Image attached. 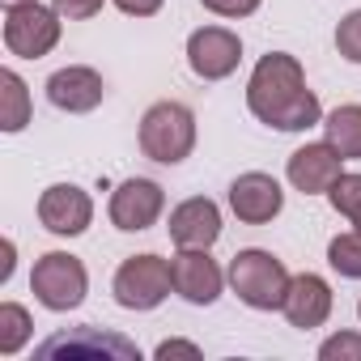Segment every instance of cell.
<instances>
[{
    "instance_id": "obj_1",
    "label": "cell",
    "mask_w": 361,
    "mask_h": 361,
    "mask_svg": "<svg viewBox=\"0 0 361 361\" xmlns=\"http://www.w3.org/2000/svg\"><path fill=\"white\" fill-rule=\"evenodd\" d=\"M247 111L276 132H306L323 123V102L306 85V68L289 51H268L251 68L247 81Z\"/></svg>"
},
{
    "instance_id": "obj_2",
    "label": "cell",
    "mask_w": 361,
    "mask_h": 361,
    "mask_svg": "<svg viewBox=\"0 0 361 361\" xmlns=\"http://www.w3.org/2000/svg\"><path fill=\"white\" fill-rule=\"evenodd\" d=\"M226 281H230V289L238 293L243 306H251V310H281L293 276H289V268H285L272 251L247 247V251H238V255L230 259Z\"/></svg>"
},
{
    "instance_id": "obj_3",
    "label": "cell",
    "mask_w": 361,
    "mask_h": 361,
    "mask_svg": "<svg viewBox=\"0 0 361 361\" xmlns=\"http://www.w3.org/2000/svg\"><path fill=\"white\" fill-rule=\"evenodd\" d=\"M196 149V115L192 106L183 102H153L145 115H140V153L149 161H161V166H178L188 161Z\"/></svg>"
},
{
    "instance_id": "obj_4",
    "label": "cell",
    "mask_w": 361,
    "mask_h": 361,
    "mask_svg": "<svg viewBox=\"0 0 361 361\" xmlns=\"http://www.w3.org/2000/svg\"><path fill=\"white\" fill-rule=\"evenodd\" d=\"M30 293L39 306L64 314V310H77L90 293V272L77 255L68 251H47L35 259V272H30Z\"/></svg>"
},
{
    "instance_id": "obj_5",
    "label": "cell",
    "mask_w": 361,
    "mask_h": 361,
    "mask_svg": "<svg viewBox=\"0 0 361 361\" xmlns=\"http://www.w3.org/2000/svg\"><path fill=\"white\" fill-rule=\"evenodd\" d=\"M64 30V18L39 0H26V5H5V47L18 60H43L56 51Z\"/></svg>"
},
{
    "instance_id": "obj_6",
    "label": "cell",
    "mask_w": 361,
    "mask_h": 361,
    "mask_svg": "<svg viewBox=\"0 0 361 361\" xmlns=\"http://www.w3.org/2000/svg\"><path fill=\"white\" fill-rule=\"evenodd\" d=\"M174 289V276H170V259L161 255H128L111 281V293L123 310H157Z\"/></svg>"
},
{
    "instance_id": "obj_7",
    "label": "cell",
    "mask_w": 361,
    "mask_h": 361,
    "mask_svg": "<svg viewBox=\"0 0 361 361\" xmlns=\"http://www.w3.org/2000/svg\"><path fill=\"white\" fill-rule=\"evenodd\" d=\"M39 357H68V361H77V357H90V361H140V348L132 344V340H123L119 331H102V327H68V331H56L51 340H43L39 348H35Z\"/></svg>"
},
{
    "instance_id": "obj_8",
    "label": "cell",
    "mask_w": 361,
    "mask_h": 361,
    "mask_svg": "<svg viewBox=\"0 0 361 361\" xmlns=\"http://www.w3.org/2000/svg\"><path fill=\"white\" fill-rule=\"evenodd\" d=\"M166 213V192L153 178H123V183L111 192V204H106V217L115 230L123 234H140V230H153L157 217Z\"/></svg>"
},
{
    "instance_id": "obj_9",
    "label": "cell",
    "mask_w": 361,
    "mask_h": 361,
    "mask_svg": "<svg viewBox=\"0 0 361 361\" xmlns=\"http://www.w3.org/2000/svg\"><path fill=\"white\" fill-rule=\"evenodd\" d=\"M170 276H174V293L192 306H213L221 298V289L230 285L221 264L204 247H178L170 255Z\"/></svg>"
},
{
    "instance_id": "obj_10",
    "label": "cell",
    "mask_w": 361,
    "mask_h": 361,
    "mask_svg": "<svg viewBox=\"0 0 361 361\" xmlns=\"http://www.w3.org/2000/svg\"><path fill=\"white\" fill-rule=\"evenodd\" d=\"M243 39L230 26H200L188 35V68L200 81H226L238 73Z\"/></svg>"
},
{
    "instance_id": "obj_11",
    "label": "cell",
    "mask_w": 361,
    "mask_h": 361,
    "mask_svg": "<svg viewBox=\"0 0 361 361\" xmlns=\"http://www.w3.org/2000/svg\"><path fill=\"white\" fill-rule=\"evenodd\" d=\"M285 209V188L264 170H247L230 183V213L243 226H268Z\"/></svg>"
},
{
    "instance_id": "obj_12",
    "label": "cell",
    "mask_w": 361,
    "mask_h": 361,
    "mask_svg": "<svg viewBox=\"0 0 361 361\" xmlns=\"http://www.w3.org/2000/svg\"><path fill=\"white\" fill-rule=\"evenodd\" d=\"M39 221L47 234L56 238H77L90 230L94 221V200L90 192H81L77 183H51L43 196H39Z\"/></svg>"
},
{
    "instance_id": "obj_13",
    "label": "cell",
    "mask_w": 361,
    "mask_h": 361,
    "mask_svg": "<svg viewBox=\"0 0 361 361\" xmlns=\"http://www.w3.org/2000/svg\"><path fill=\"white\" fill-rule=\"evenodd\" d=\"M340 174H344V157H340L327 140L302 145V149H293L289 161H285V178L293 183V192H302V196H327Z\"/></svg>"
},
{
    "instance_id": "obj_14",
    "label": "cell",
    "mask_w": 361,
    "mask_h": 361,
    "mask_svg": "<svg viewBox=\"0 0 361 361\" xmlns=\"http://www.w3.org/2000/svg\"><path fill=\"white\" fill-rule=\"evenodd\" d=\"M102 98H106V81L90 64H68V68H56L47 77V102L56 111L90 115L94 106H102Z\"/></svg>"
},
{
    "instance_id": "obj_15",
    "label": "cell",
    "mask_w": 361,
    "mask_h": 361,
    "mask_svg": "<svg viewBox=\"0 0 361 361\" xmlns=\"http://www.w3.org/2000/svg\"><path fill=\"white\" fill-rule=\"evenodd\" d=\"M331 306H336V293L331 285L319 276V272H298L289 281V293H285V306L281 314L289 319V327L298 331H314L331 319Z\"/></svg>"
},
{
    "instance_id": "obj_16",
    "label": "cell",
    "mask_w": 361,
    "mask_h": 361,
    "mask_svg": "<svg viewBox=\"0 0 361 361\" xmlns=\"http://www.w3.org/2000/svg\"><path fill=\"white\" fill-rule=\"evenodd\" d=\"M170 243L174 247H213L221 238V209L209 196H192L170 209Z\"/></svg>"
},
{
    "instance_id": "obj_17",
    "label": "cell",
    "mask_w": 361,
    "mask_h": 361,
    "mask_svg": "<svg viewBox=\"0 0 361 361\" xmlns=\"http://www.w3.org/2000/svg\"><path fill=\"white\" fill-rule=\"evenodd\" d=\"M323 140L344 157V161H357L361 157V102H344L336 111L323 115Z\"/></svg>"
},
{
    "instance_id": "obj_18",
    "label": "cell",
    "mask_w": 361,
    "mask_h": 361,
    "mask_svg": "<svg viewBox=\"0 0 361 361\" xmlns=\"http://www.w3.org/2000/svg\"><path fill=\"white\" fill-rule=\"evenodd\" d=\"M30 90H26V81H22V73H13V68H5L0 73V132H22L26 123H30Z\"/></svg>"
},
{
    "instance_id": "obj_19",
    "label": "cell",
    "mask_w": 361,
    "mask_h": 361,
    "mask_svg": "<svg viewBox=\"0 0 361 361\" xmlns=\"http://www.w3.org/2000/svg\"><path fill=\"white\" fill-rule=\"evenodd\" d=\"M35 323H30V310L18 306V302H0V357H18L30 340Z\"/></svg>"
},
{
    "instance_id": "obj_20",
    "label": "cell",
    "mask_w": 361,
    "mask_h": 361,
    "mask_svg": "<svg viewBox=\"0 0 361 361\" xmlns=\"http://www.w3.org/2000/svg\"><path fill=\"white\" fill-rule=\"evenodd\" d=\"M327 264L331 272L348 276V281H361V230H344L327 243Z\"/></svg>"
},
{
    "instance_id": "obj_21",
    "label": "cell",
    "mask_w": 361,
    "mask_h": 361,
    "mask_svg": "<svg viewBox=\"0 0 361 361\" xmlns=\"http://www.w3.org/2000/svg\"><path fill=\"white\" fill-rule=\"evenodd\" d=\"M327 200H331V209H336L344 221H353V213L361 209V174H348V170H344L336 183H331Z\"/></svg>"
},
{
    "instance_id": "obj_22",
    "label": "cell",
    "mask_w": 361,
    "mask_h": 361,
    "mask_svg": "<svg viewBox=\"0 0 361 361\" xmlns=\"http://www.w3.org/2000/svg\"><path fill=\"white\" fill-rule=\"evenodd\" d=\"M336 51L348 64H361V9H348L336 26Z\"/></svg>"
},
{
    "instance_id": "obj_23",
    "label": "cell",
    "mask_w": 361,
    "mask_h": 361,
    "mask_svg": "<svg viewBox=\"0 0 361 361\" xmlns=\"http://www.w3.org/2000/svg\"><path fill=\"white\" fill-rule=\"evenodd\" d=\"M319 361H361V331H336L319 344Z\"/></svg>"
},
{
    "instance_id": "obj_24",
    "label": "cell",
    "mask_w": 361,
    "mask_h": 361,
    "mask_svg": "<svg viewBox=\"0 0 361 361\" xmlns=\"http://www.w3.org/2000/svg\"><path fill=\"white\" fill-rule=\"evenodd\" d=\"M200 5H204L209 13L226 18V22H243V18L259 13V5H264V0H200Z\"/></svg>"
},
{
    "instance_id": "obj_25",
    "label": "cell",
    "mask_w": 361,
    "mask_h": 361,
    "mask_svg": "<svg viewBox=\"0 0 361 361\" xmlns=\"http://www.w3.org/2000/svg\"><path fill=\"white\" fill-rule=\"evenodd\" d=\"M102 5H106V0H51V9L64 22H90V18L102 13Z\"/></svg>"
},
{
    "instance_id": "obj_26",
    "label": "cell",
    "mask_w": 361,
    "mask_h": 361,
    "mask_svg": "<svg viewBox=\"0 0 361 361\" xmlns=\"http://www.w3.org/2000/svg\"><path fill=\"white\" fill-rule=\"evenodd\" d=\"M153 357L157 361H166V357H200V344H192V340H161L153 348Z\"/></svg>"
},
{
    "instance_id": "obj_27",
    "label": "cell",
    "mask_w": 361,
    "mask_h": 361,
    "mask_svg": "<svg viewBox=\"0 0 361 361\" xmlns=\"http://www.w3.org/2000/svg\"><path fill=\"white\" fill-rule=\"evenodd\" d=\"M161 5H166V0H115V9L128 13V18H153Z\"/></svg>"
},
{
    "instance_id": "obj_28",
    "label": "cell",
    "mask_w": 361,
    "mask_h": 361,
    "mask_svg": "<svg viewBox=\"0 0 361 361\" xmlns=\"http://www.w3.org/2000/svg\"><path fill=\"white\" fill-rule=\"evenodd\" d=\"M13 276V238L5 243V264H0V281H9Z\"/></svg>"
},
{
    "instance_id": "obj_29",
    "label": "cell",
    "mask_w": 361,
    "mask_h": 361,
    "mask_svg": "<svg viewBox=\"0 0 361 361\" xmlns=\"http://www.w3.org/2000/svg\"><path fill=\"white\" fill-rule=\"evenodd\" d=\"M353 230H361V209H357V213H353Z\"/></svg>"
},
{
    "instance_id": "obj_30",
    "label": "cell",
    "mask_w": 361,
    "mask_h": 361,
    "mask_svg": "<svg viewBox=\"0 0 361 361\" xmlns=\"http://www.w3.org/2000/svg\"><path fill=\"white\" fill-rule=\"evenodd\" d=\"M5 5H26V0H5Z\"/></svg>"
},
{
    "instance_id": "obj_31",
    "label": "cell",
    "mask_w": 361,
    "mask_h": 361,
    "mask_svg": "<svg viewBox=\"0 0 361 361\" xmlns=\"http://www.w3.org/2000/svg\"><path fill=\"white\" fill-rule=\"evenodd\" d=\"M357 314H361V302H357Z\"/></svg>"
}]
</instances>
